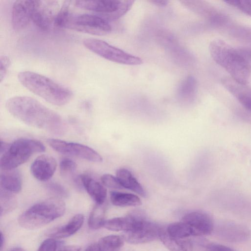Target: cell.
<instances>
[{
	"mask_svg": "<svg viewBox=\"0 0 251 251\" xmlns=\"http://www.w3.org/2000/svg\"><path fill=\"white\" fill-rule=\"evenodd\" d=\"M6 108L14 117L34 127L57 135L67 130L62 117L37 100L27 96H15L6 102Z\"/></svg>",
	"mask_w": 251,
	"mask_h": 251,
	"instance_id": "1",
	"label": "cell"
},
{
	"mask_svg": "<svg viewBox=\"0 0 251 251\" xmlns=\"http://www.w3.org/2000/svg\"><path fill=\"white\" fill-rule=\"evenodd\" d=\"M210 55L234 81L247 85L251 78V64L247 56L226 41L215 39L209 45Z\"/></svg>",
	"mask_w": 251,
	"mask_h": 251,
	"instance_id": "2",
	"label": "cell"
},
{
	"mask_svg": "<svg viewBox=\"0 0 251 251\" xmlns=\"http://www.w3.org/2000/svg\"><path fill=\"white\" fill-rule=\"evenodd\" d=\"M18 79L29 91L53 105H65L72 98L70 89L37 73L23 71L18 74Z\"/></svg>",
	"mask_w": 251,
	"mask_h": 251,
	"instance_id": "3",
	"label": "cell"
},
{
	"mask_svg": "<svg viewBox=\"0 0 251 251\" xmlns=\"http://www.w3.org/2000/svg\"><path fill=\"white\" fill-rule=\"evenodd\" d=\"M65 210V203L61 199L51 198L29 207L19 216L18 223L25 229H37L61 217Z\"/></svg>",
	"mask_w": 251,
	"mask_h": 251,
	"instance_id": "4",
	"label": "cell"
},
{
	"mask_svg": "<svg viewBox=\"0 0 251 251\" xmlns=\"http://www.w3.org/2000/svg\"><path fill=\"white\" fill-rule=\"evenodd\" d=\"M45 146L40 141L20 138L10 144L8 149L0 154V166L2 170L16 169L25 162L34 153L45 151Z\"/></svg>",
	"mask_w": 251,
	"mask_h": 251,
	"instance_id": "5",
	"label": "cell"
},
{
	"mask_svg": "<svg viewBox=\"0 0 251 251\" xmlns=\"http://www.w3.org/2000/svg\"><path fill=\"white\" fill-rule=\"evenodd\" d=\"M134 2L131 0H77L75 5L92 11L95 15L108 21L117 20L125 15Z\"/></svg>",
	"mask_w": 251,
	"mask_h": 251,
	"instance_id": "6",
	"label": "cell"
},
{
	"mask_svg": "<svg viewBox=\"0 0 251 251\" xmlns=\"http://www.w3.org/2000/svg\"><path fill=\"white\" fill-rule=\"evenodd\" d=\"M83 44L89 50L112 62L128 65H139L143 63V60L140 57L126 52L100 39H85L83 41Z\"/></svg>",
	"mask_w": 251,
	"mask_h": 251,
	"instance_id": "7",
	"label": "cell"
},
{
	"mask_svg": "<svg viewBox=\"0 0 251 251\" xmlns=\"http://www.w3.org/2000/svg\"><path fill=\"white\" fill-rule=\"evenodd\" d=\"M64 28L95 35L108 34L112 29L108 21L89 14H71Z\"/></svg>",
	"mask_w": 251,
	"mask_h": 251,
	"instance_id": "8",
	"label": "cell"
},
{
	"mask_svg": "<svg viewBox=\"0 0 251 251\" xmlns=\"http://www.w3.org/2000/svg\"><path fill=\"white\" fill-rule=\"evenodd\" d=\"M161 229L146 220L139 211L135 212V219L131 228L124 232V240L130 243H145L159 238Z\"/></svg>",
	"mask_w": 251,
	"mask_h": 251,
	"instance_id": "9",
	"label": "cell"
},
{
	"mask_svg": "<svg viewBox=\"0 0 251 251\" xmlns=\"http://www.w3.org/2000/svg\"><path fill=\"white\" fill-rule=\"evenodd\" d=\"M48 144L54 150L66 155L77 157L93 162H101L102 158L93 149L80 143L50 138Z\"/></svg>",
	"mask_w": 251,
	"mask_h": 251,
	"instance_id": "10",
	"label": "cell"
},
{
	"mask_svg": "<svg viewBox=\"0 0 251 251\" xmlns=\"http://www.w3.org/2000/svg\"><path fill=\"white\" fill-rule=\"evenodd\" d=\"M215 232L220 239L232 243L244 242L251 236L250 230L247 226L231 221L218 223Z\"/></svg>",
	"mask_w": 251,
	"mask_h": 251,
	"instance_id": "11",
	"label": "cell"
},
{
	"mask_svg": "<svg viewBox=\"0 0 251 251\" xmlns=\"http://www.w3.org/2000/svg\"><path fill=\"white\" fill-rule=\"evenodd\" d=\"M38 0H16L12 5L11 23L16 31L26 28L32 21L35 9Z\"/></svg>",
	"mask_w": 251,
	"mask_h": 251,
	"instance_id": "12",
	"label": "cell"
},
{
	"mask_svg": "<svg viewBox=\"0 0 251 251\" xmlns=\"http://www.w3.org/2000/svg\"><path fill=\"white\" fill-rule=\"evenodd\" d=\"M182 221L191 226L195 236L208 235L214 229L215 224L213 218L203 211H196L188 213L183 217Z\"/></svg>",
	"mask_w": 251,
	"mask_h": 251,
	"instance_id": "13",
	"label": "cell"
},
{
	"mask_svg": "<svg viewBox=\"0 0 251 251\" xmlns=\"http://www.w3.org/2000/svg\"><path fill=\"white\" fill-rule=\"evenodd\" d=\"M56 1L38 0L32 17V22L39 28L48 30L53 25L55 16L54 9Z\"/></svg>",
	"mask_w": 251,
	"mask_h": 251,
	"instance_id": "14",
	"label": "cell"
},
{
	"mask_svg": "<svg viewBox=\"0 0 251 251\" xmlns=\"http://www.w3.org/2000/svg\"><path fill=\"white\" fill-rule=\"evenodd\" d=\"M57 167L56 160L52 156L43 154L38 156L30 166L32 176L37 180L46 181L53 175Z\"/></svg>",
	"mask_w": 251,
	"mask_h": 251,
	"instance_id": "15",
	"label": "cell"
},
{
	"mask_svg": "<svg viewBox=\"0 0 251 251\" xmlns=\"http://www.w3.org/2000/svg\"><path fill=\"white\" fill-rule=\"evenodd\" d=\"M223 85L246 109L251 111V88L238 83L231 78H225Z\"/></svg>",
	"mask_w": 251,
	"mask_h": 251,
	"instance_id": "16",
	"label": "cell"
},
{
	"mask_svg": "<svg viewBox=\"0 0 251 251\" xmlns=\"http://www.w3.org/2000/svg\"><path fill=\"white\" fill-rule=\"evenodd\" d=\"M80 176L83 188L86 190L97 204H103L107 196L105 187L87 174Z\"/></svg>",
	"mask_w": 251,
	"mask_h": 251,
	"instance_id": "17",
	"label": "cell"
},
{
	"mask_svg": "<svg viewBox=\"0 0 251 251\" xmlns=\"http://www.w3.org/2000/svg\"><path fill=\"white\" fill-rule=\"evenodd\" d=\"M23 179L21 172L17 169L2 170L0 173V189L12 193H18L22 188Z\"/></svg>",
	"mask_w": 251,
	"mask_h": 251,
	"instance_id": "18",
	"label": "cell"
},
{
	"mask_svg": "<svg viewBox=\"0 0 251 251\" xmlns=\"http://www.w3.org/2000/svg\"><path fill=\"white\" fill-rule=\"evenodd\" d=\"M60 172L62 176L74 188L81 191L83 187L80 176L76 173L77 165L69 158L62 159L59 164Z\"/></svg>",
	"mask_w": 251,
	"mask_h": 251,
	"instance_id": "19",
	"label": "cell"
},
{
	"mask_svg": "<svg viewBox=\"0 0 251 251\" xmlns=\"http://www.w3.org/2000/svg\"><path fill=\"white\" fill-rule=\"evenodd\" d=\"M84 220V218L82 214H76L66 225L50 231L49 235L51 238L54 239H63L70 237L81 228Z\"/></svg>",
	"mask_w": 251,
	"mask_h": 251,
	"instance_id": "20",
	"label": "cell"
},
{
	"mask_svg": "<svg viewBox=\"0 0 251 251\" xmlns=\"http://www.w3.org/2000/svg\"><path fill=\"white\" fill-rule=\"evenodd\" d=\"M159 238L170 251H192V243L187 238H176L161 229Z\"/></svg>",
	"mask_w": 251,
	"mask_h": 251,
	"instance_id": "21",
	"label": "cell"
},
{
	"mask_svg": "<svg viewBox=\"0 0 251 251\" xmlns=\"http://www.w3.org/2000/svg\"><path fill=\"white\" fill-rule=\"evenodd\" d=\"M197 92V82L191 75L183 79L178 85L177 89L178 98L185 102L193 101L196 97Z\"/></svg>",
	"mask_w": 251,
	"mask_h": 251,
	"instance_id": "22",
	"label": "cell"
},
{
	"mask_svg": "<svg viewBox=\"0 0 251 251\" xmlns=\"http://www.w3.org/2000/svg\"><path fill=\"white\" fill-rule=\"evenodd\" d=\"M116 177L123 188L130 190L142 197H145L146 192L141 184L131 173L124 168L118 169Z\"/></svg>",
	"mask_w": 251,
	"mask_h": 251,
	"instance_id": "23",
	"label": "cell"
},
{
	"mask_svg": "<svg viewBox=\"0 0 251 251\" xmlns=\"http://www.w3.org/2000/svg\"><path fill=\"white\" fill-rule=\"evenodd\" d=\"M110 195L112 203L117 206H136L141 205L142 203L137 195L130 193L111 191Z\"/></svg>",
	"mask_w": 251,
	"mask_h": 251,
	"instance_id": "24",
	"label": "cell"
},
{
	"mask_svg": "<svg viewBox=\"0 0 251 251\" xmlns=\"http://www.w3.org/2000/svg\"><path fill=\"white\" fill-rule=\"evenodd\" d=\"M135 220V215L132 213L124 217H117L105 220L103 226L106 229L115 231L129 230Z\"/></svg>",
	"mask_w": 251,
	"mask_h": 251,
	"instance_id": "25",
	"label": "cell"
},
{
	"mask_svg": "<svg viewBox=\"0 0 251 251\" xmlns=\"http://www.w3.org/2000/svg\"><path fill=\"white\" fill-rule=\"evenodd\" d=\"M167 233L171 236L178 238H186L195 236L193 229L187 223L181 221L170 224L167 228Z\"/></svg>",
	"mask_w": 251,
	"mask_h": 251,
	"instance_id": "26",
	"label": "cell"
},
{
	"mask_svg": "<svg viewBox=\"0 0 251 251\" xmlns=\"http://www.w3.org/2000/svg\"><path fill=\"white\" fill-rule=\"evenodd\" d=\"M123 237L118 235H108L102 237L98 243L100 251H117L124 245Z\"/></svg>",
	"mask_w": 251,
	"mask_h": 251,
	"instance_id": "27",
	"label": "cell"
},
{
	"mask_svg": "<svg viewBox=\"0 0 251 251\" xmlns=\"http://www.w3.org/2000/svg\"><path fill=\"white\" fill-rule=\"evenodd\" d=\"M17 204V200L13 193L0 189V211L1 216L12 211L16 207Z\"/></svg>",
	"mask_w": 251,
	"mask_h": 251,
	"instance_id": "28",
	"label": "cell"
},
{
	"mask_svg": "<svg viewBox=\"0 0 251 251\" xmlns=\"http://www.w3.org/2000/svg\"><path fill=\"white\" fill-rule=\"evenodd\" d=\"M104 210L102 204H97L93 208L88 219V226L94 229L103 226L105 220L104 219Z\"/></svg>",
	"mask_w": 251,
	"mask_h": 251,
	"instance_id": "29",
	"label": "cell"
},
{
	"mask_svg": "<svg viewBox=\"0 0 251 251\" xmlns=\"http://www.w3.org/2000/svg\"><path fill=\"white\" fill-rule=\"evenodd\" d=\"M71 1H65L56 13L53 25L58 28H64V25L72 14L70 11Z\"/></svg>",
	"mask_w": 251,
	"mask_h": 251,
	"instance_id": "30",
	"label": "cell"
},
{
	"mask_svg": "<svg viewBox=\"0 0 251 251\" xmlns=\"http://www.w3.org/2000/svg\"><path fill=\"white\" fill-rule=\"evenodd\" d=\"M45 187L50 193L56 198H67L69 195L68 190L62 184L56 182H49L46 183Z\"/></svg>",
	"mask_w": 251,
	"mask_h": 251,
	"instance_id": "31",
	"label": "cell"
},
{
	"mask_svg": "<svg viewBox=\"0 0 251 251\" xmlns=\"http://www.w3.org/2000/svg\"><path fill=\"white\" fill-rule=\"evenodd\" d=\"M225 2L251 17V0H231Z\"/></svg>",
	"mask_w": 251,
	"mask_h": 251,
	"instance_id": "32",
	"label": "cell"
},
{
	"mask_svg": "<svg viewBox=\"0 0 251 251\" xmlns=\"http://www.w3.org/2000/svg\"><path fill=\"white\" fill-rule=\"evenodd\" d=\"M101 181L103 185L111 189H120L123 187L116 176L110 174H104L101 177Z\"/></svg>",
	"mask_w": 251,
	"mask_h": 251,
	"instance_id": "33",
	"label": "cell"
},
{
	"mask_svg": "<svg viewBox=\"0 0 251 251\" xmlns=\"http://www.w3.org/2000/svg\"><path fill=\"white\" fill-rule=\"evenodd\" d=\"M11 61L7 56H1L0 57V80L1 82L6 77L10 67Z\"/></svg>",
	"mask_w": 251,
	"mask_h": 251,
	"instance_id": "34",
	"label": "cell"
},
{
	"mask_svg": "<svg viewBox=\"0 0 251 251\" xmlns=\"http://www.w3.org/2000/svg\"><path fill=\"white\" fill-rule=\"evenodd\" d=\"M57 248V242L55 239L50 238L44 240L37 251H55Z\"/></svg>",
	"mask_w": 251,
	"mask_h": 251,
	"instance_id": "35",
	"label": "cell"
},
{
	"mask_svg": "<svg viewBox=\"0 0 251 251\" xmlns=\"http://www.w3.org/2000/svg\"><path fill=\"white\" fill-rule=\"evenodd\" d=\"M205 251H236L226 246L216 243H209L205 246Z\"/></svg>",
	"mask_w": 251,
	"mask_h": 251,
	"instance_id": "36",
	"label": "cell"
},
{
	"mask_svg": "<svg viewBox=\"0 0 251 251\" xmlns=\"http://www.w3.org/2000/svg\"><path fill=\"white\" fill-rule=\"evenodd\" d=\"M81 247L78 245H69L63 247L59 251H80Z\"/></svg>",
	"mask_w": 251,
	"mask_h": 251,
	"instance_id": "37",
	"label": "cell"
},
{
	"mask_svg": "<svg viewBox=\"0 0 251 251\" xmlns=\"http://www.w3.org/2000/svg\"><path fill=\"white\" fill-rule=\"evenodd\" d=\"M150 2L157 6L163 7L168 4L169 1L165 0H151Z\"/></svg>",
	"mask_w": 251,
	"mask_h": 251,
	"instance_id": "38",
	"label": "cell"
},
{
	"mask_svg": "<svg viewBox=\"0 0 251 251\" xmlns=\"http://www.w3.org/2000/svg\"><path fill=\"white\" fill-rule=\"evenodd\" d=\"M84 251H100L99 243H93L89 246Z\"/></svg>",
	"mask_w": 251,
	"mask_h": 251,
	"instance_id": "39",
	"label": "cell"
},
{
	"mask_svg": "<svg viewBox=\"0 0 251 251\" xmlns=\"http://www.w3.org/2000/svg\"><path fill=\"white\" fill-rule=\"evenodd\" d=\"M9 145L10 144L2 142V141H0V154L4 153L8 149Z\"/></svg>",
	"mask_w": 251,
	"mask_h": 251,
	"instance_id": "40",
	"label": "cell"
},
{
	"mask_svg": "<svg viewBox=\"0 0 251 251\" xmlns=\"http://www.w3.org/2000/svg\"><path fill=\"white\" fill-rule=\"evenodd\" d=\"M4 237L2 232L0 233V250H1L4 243Z\"/></svg>",
	"mask_w": 251,
	"mask_h": 251,
	"instance_id": "41",
	"label": "cell"
},
{
	"mask_svg": "<svg viewBox=\"0 0 251 251\" xmlns=\"http://www.w3.org/2000/svg\"><path fill=\"white\" fill-rule=\"evenodd\" d=\"M10 251H25L24 249L21 248H15L11 250Z\"/></svg>",
	"mask_w": 251,
	"mask_h": 251,
	"instance_id": "42",
	"label": "cell"
}]
</instances>
